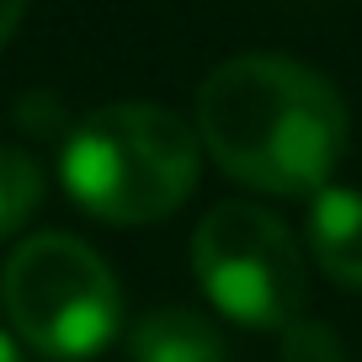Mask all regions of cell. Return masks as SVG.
Segmentation results:
<instances>
[{
  "instance_id": "obj_7",
  "label": "cell",
  "mask_w": 362,
  "mask_h": 362,
  "mask_svg": "<svg viewBox=\"0 0 362 362\" xmlns=\"http://www.w3.org/2000/svg\"><path fill=\"white\" fill-rule=\"evenodd\" d=\"M43 203V170L22 149H0V240L16 235Z\"/></svg>"
},
{
  "instance_id": "obj_9",
  "label": "cell",
  "mask_w": 362,
  "mask_h": 362,
  "mask_svg": "<svg viewBox=\"0 0 362 362\" xmlns=\"http://www.w3.org/2000/svg\"><path fill=\"white\" fill-rule=\"evenodd\" d=\"M0 362H27L22 346H16V336H6V330H0Z\"/></svg>"
},
{
  "instance_id": "obj_1",
  "label": "cell",
  "mask_w": 362,
  "mask_h": 362,
  "mask_svg": "<svg viewBox=\"0 0 362 362\" xmlns=\"http://www.w3.org/2000/svg\"><path fill=\"white\" fill-rule=\"evenodd\" d=\"M197 139L256 192H325L346 155V102L298 59L240 54L197 90Z\"/></svg>"
},
{
  "instance_id": "obj_5",
  "label": "cell",
  "mask_w": 362,
  "mask_h": 362,
  "mask_svg": "<svg viewBox=\"0 0 362 362\" xmlns=\"http://www.w3.org/2000/svg\"><path fill=\"white\" fill-rule=\"evenodd\" d=\"M309 256L341 288H362V192L325 187L309 208Z\"/></svg>"
},
{
  "instance_id": "obj_6",
  "label": "cell",
  "mask_w": 362,
  "mask_h": 362,
  "mask_svg": "<svg viewBox=\"0 0 362 362\" xmlns=\"http://www.w3.org/2000/svg\"><path fill=\"white\" fill-rule=\"evenodd\" d=\"M134 362H224V336L197 309H149L128 341Z\"/></svg>"
},
{
  "instance_id": "obj_4",
  "label": "cell",
  "mask_w": 362,
  "mask_h": 362,
  "mask_svg": "<svg viewBox=\"0 0 362 362\" xmlns=\"http://www.w3.org/2000/svg\"><path fill=\"white\" fill-rule=\"evenodd\" d=\"M192 272L229 320L283 330L309 298L304 250L277 214L256 203H218L192 235Z\"/></svg>"
},
{
  "instance_id": "obj_8",
  "label": "cell",
  "mask_w": 362,
  "mask_h": 362,
  "mask_svg": "<svg viewBox=\"0 0 362 362\" xmlns=\"http://www.w3.org/2000/svg\"><path fill=\"white\" fill-rule=\"evenodd\" d=\"M22 6H0V48H6V37H11L16 33V27H22Z\"/></svg>"
},
{
  "instance_id": "obj_2",
  "label": "cell",
  "mask_w": 362,
  "mask_h": 362,
  "mask_svg": "<svg viewBox=\"0 0 362 362\" xmlns=\"http://www.w3.org/2000/svg\"><path fill=\"white\" fill-rule=\"evenodd\" d=\"M64 192L102 224H155L197 187V134L149 102L96 107L59 149Z\"/></svg>"
},
{
  "instance_id": "obj_3",
  "label": "cell",
  "mask_w": 362,
  "mask_h": 362,
  "mask_svg": "<svg viewBox=\"0 0 362 362\" xmlns=\"http://www.w3.org/2000/svg\"><path fill=\"white\" fill-rule=\"evenodd\" d=\"M0 298L11 330L54 362H86L117 336V277L86 240L33 235L0 272Z\"/></svg>"
}]
</instances>
